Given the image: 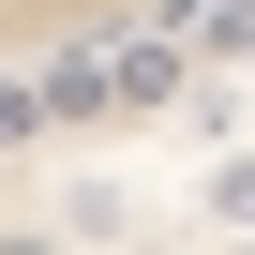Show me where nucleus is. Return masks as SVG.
<instances>
[{
  "mask_svg": "<svg viewBox=\"0 0 255 255\" xmlns=\"http://www.w3.org/2000/svg\"><path fill=\"white\" fill-rule=\"evenodd\" d=\"M105 105H135V120L180 105V45H120V60H105Z\"/></svg>",
  "mask_w": 255,
  "mask_h": 255,
  "instance_id": "1",
  "label": "nucleus"
},
{
  "mask_svg": "<svg viewBox=\"0 0 255 255\" xmlns=\"http://www.w3.org/2000/svg\"><path fill=\"white\" fill-rule=\"evenodd\" d=\"M15 135H45V75H0V150Z\"/></svg>",
  "mask_w": 255,
  "mask_h": 255,
  "instance_id": "2",
  "label": "nucleus"
},
{
  "mask_svg": "<svg viewBox=\"0 0 255 255\" xmlns=\"http://www.w3.org/2000/svg\"><path fill=\"white\" fill-rule=\"evenodd\" d=\"M0 255H60V225H0Z\"/></svg>",
  "mask_w": 255,
  "mask_h": 255,
  "instance_id": "3",
  "label": "nucleus"
}]
</instances>
